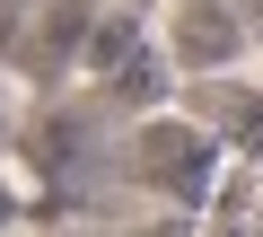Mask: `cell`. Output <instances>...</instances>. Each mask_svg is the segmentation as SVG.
<instances>
[{"label": "cell", "instance_id": "cell-1", "mask_svg": "<svg viewBox=\"0 0 263 237\" xmlns=\"http://www.w3.org/2000/svg\"><path fill=\"white\" fill-rule=\"evenodd\" d=\"M202 158H211V141L193 132V123H176V114H158V123L141 132V167L149 176H167V193H202Z\"/></svg>", "mask_w": 263, "mask_h": 237}, {"label": "cell", "instance_id": "cell-2", "mask_svg": "<svg viewBox=\"0 0 263 237\" xmlns=\"http://www.w3.org/2000/svg\"><path fill=\"white\" fill-rule=\"evenodd\" d=\"M158 237H184V228H158Z\"/></svg>", "mask_w": 263, "mask_h": 237}]
</instances>
